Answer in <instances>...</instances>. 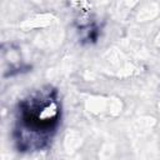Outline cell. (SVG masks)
Listing matches in <instances>:
<instances>
[{
	"instance_id": "obj_1",
	"label": "cell",
	"mask_w": 160,
	"mask_h": 160,
	"mask_svg": "<svg viewBox=\"0 0 160 160\" xmlns=\"http://www.w3.org/2000/svg\"><path fill=\"white\" fill-rule=\"evenodd\" d=\"M61 119L58 90L50 85L30 91L18 104L14 141L19 151L44 150L51 142Z\"/></svg>"
}]
</instances>
